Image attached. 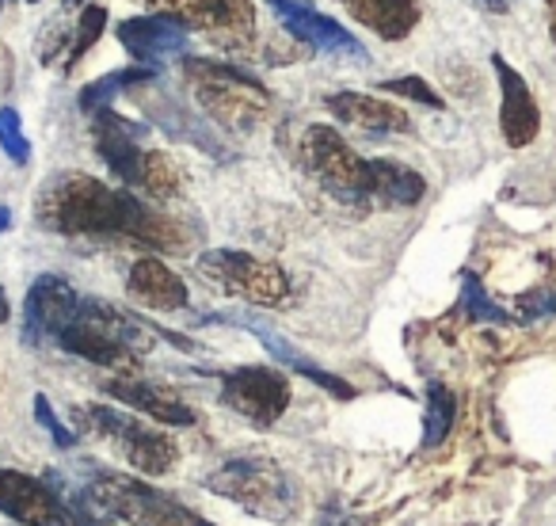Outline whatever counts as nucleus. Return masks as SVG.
Here are the masks:
<instances>
[{"mask_svg": "<svg viewBox=\"0 0 556 526\" xmlns=\"http://www.w3.org/2000/svg\"><path fill=\"white\" fill-rule=\"evenodd\" d=\"M548 9H553L548 12V32H553V42H556V0H548Z\"/></svg>", "mask_w": 556, "mask_h": 526, "instance_id": "obj_31", "label": "nucleus"}, {"mask_svg": "<svg viewBox=\"0 0 556 526\" xmlns=\"http://www.w3.org/2000/svg\"><path fill=\"white\" fill-rule=\"evenodd\" d=\"M138 187L146 195H153V199H172L179 191V168L164 153H146Z\"/></svg>", "mask_w": 556, "mask_h": 526, "instance_id": "obj_24", "label": "nucleus"}, {"mask_svg": "<svg viewBox=\"0 0 556 526\" xmlns=\"http://www.w3.org/2000/svg\"><path fill=\"white\" fill-rule=\"evenodd\" d=\"M27 4H39V0H27Z\"/></svg>", "mask_w": 556, "mask_h": 526, "instance_id": "obj_35", "label": "nucleus"}, {"mask_svg": "<svg viewBox=\"0 0 556 526\" xmlns=\"http://www.w3.org/2000/svg\"><path fill=\"white\" fill-rule=\"evenodd\" d=\"M328 111H332L340 123L358 126V130H370V134H401V130H408V115H404L396 103L378 100V96L336 92L332 100H328Z\"/></svg>", "mask_w": 556, "mask_h": 526, "instance_id": "obj_17", "label": "nucleus"}, {"mask_svg": "<svg viewBox=\"0 0 556 526\" xmlns=\"http://www.w3.org/2000/svg\"><path fill=\"white\" fill-rule=\"evenodd\" d=\"M77 419L85 431L100 435L108 439L134 469L149 473V477H161L176 465L179 450L168 435H161L156 427H146L138 424L134 416H123L118 409H103V404H80L77 409Z\"/></svg>", "mask_w": 556, "mask_h": 526, "instance_id": "obj_3", "label": "nucleus"}, {"mask_svg": "<svg viewBox=\"0 0 556 526\" xmlns=\"http://www.w3.org/2000/svg\"><path fill=\"white\" fill-rule=\"evenodd\" d=\"M103 27H108V9H100V4H88V9L80 12V24H77V32H73V39H70V50L62 54V70H73V65H77L80 58L92 50V42H100Z\"/></svg>", "mask_w": 556, "mask_h": 526, "instance_id": "obj_23", "label": "nucleus"}, {"mask_svg": "<svg viewBox=\"0 0 556 526\" xmlns=\"http://www.w3.org/2000/svg\"><path fill=\"white\" fill-rule=\"evenodd\" d=\"M255 336H260L263 343H267V351L275 359H282V363L290 366V371H298V374H305L309 381H317L325 393H332V397H340V401H351L355 397V389L348 386L343 378H336L332 371H325V366H317L313 359H305L302 351H294L290 348V340H282V336H275V333H267V328H252Z\"/></svg>", "mask_w": 556, "mask_h": 526, "instance_id": "obj_20", "label": "nucleus"}, {"mask_svg": "<svg viewBox=\"0 0 556 526\" xmlns=\"http://www.w3.org/2000/svg\"><path fill=\"white\" fill-rule=\"evenodd\" d=\"M179 12V24H191L206 35H222L225 47L252 32V0H164Z\"/></svg>", "mask_w": 556, "mask_h": 526, "instance_id": "obj_14", "label": "nucleus"}, {"mask_svg": "<svg viewBox=\"0 0 556 526\" xmlns=\"http://www.w3.org/2000/svg\"><path fill=\"white\" fill-rule=\"evenodd\" d=\"M488 9H495V12H507V0H484Z\"/></svg>", "mask_w": 556, "mask_h": 526, "instance_id": "obj_33", "label": "nucleus"}, {"mask_svg": "<svg viewBox=\"0 0 556 526\" xmlns=\"http://www.w3.org/2000/svg\"><path fill=\"white\" fill-rule=\"evenodd\" d=\"M199 272L206 275V279H214L222 290H229V295L244 298V302H252V305L275 310V305L290 302L287 272L267 260H255V255L217 248V252L199 255Z\"/></svg>", "mask_w": 556, "mask_h": 526, "instance_id": "obj_6", "label": "nucleus"}, {"mask_svg": "<svg viewBox=\"0 0 556 526\" xmlns=\"http://www.w3.org/2000/svg\"><path fill=\"white\" fill-rule=\"evenodd\" d=\"M35 419H39V424L47 427L50 435H54L58 447H77V435H73L70 427H65L62 419L54 416V409H50V401H47V397H42V393L35 397Z\"/></svg>", "mask_w": 556, "mask_h": 526, "instance_id": "obj_28", "label": "nucleus"}, {"mask_svg": "<svg viewBox=\"0 0 556 526\" xmlns=\"http://www.w3.org/2000/svg\"><path fill=\"white\" fill-rule=\"evenodd\" d=\"M0 9H4V0H0Z\"/></svg>", "mask_w": 556, "mask_h": 526, "instance_id": "obj_36", "label": "nucleus"}, {"mask_svg": "<svg viewBox=\"0 0 556 526\" xmlns=\"http://www.w3.org/2000/svg\"><path fill=\"white\" fill-rule=\"evenodd\" d=\"M462 305L472 321H484V325H507V313L488 298V290L480 287V279L472 272H462Z\"/></svg>", "mask_w": 556, "mask_h": 526, "instance_id": "obj_25", "label": "nucleus"}, {"mask_svg": "<svg viewBox=\"0 0 556 526\" xmlns=\"http://www.w3.org/2000/svg\"><path fill=\"white\" fill-rule=\"evenodd\" d=\"M0 149H4V156H9L12 164L31 161V141H27L16 108H0Z\"/></svg>", "mask_w": 556, "mask_h": 526, "instance_id": "obj_26", "label": "nucleus"}, {"mask_svg": "<svg viewBox=\"0 0 556 526\" xmlns=\"http://www.w3.org/2000/svg\"><path fill=\"white\" fill-rule=\"evenodd\" d=\"M108 393L115 401H123L126 409H138L146 416L161 419V424H172V427H187L194 424V412L187 409L179 397H172L168 389L153 386L146 378H134V374H123V378H111L108 381Z\"/></svg>", "mask_w": 556, "mask_h": 526, "instance_id": "obj_16", "label": "nucleus"}, {"mask_svg": "<svg viewBox=\"0 0 556 526\" xmlns=\"http://www.w3.org/2000/svg\"><path fill=\"white\" fill-rule=\"evenodd\" d=\"M206 488L225 496V500L240 503L252 515L267 518V523H282L298 508L294 480L270 458H232L214 477H206Z\"/></svg>", "mask_w": 556, "mask_h": 526, "instance_id": "obj_2", "label": "nucleus"}, {"mask_svg": "<svg viewBox=\"0 0 556 526\" xmlns=\"http://www.w3.org/2000/svg\"><path fill=\"white\" fill-rule=\"evenodd\" d=\"M457 419V397L450 393L442 381H427V427H424V447H439Z\"/></svg>", "mask_w": 556, "mask_h": 526, "instance_id": "obj_22", "label": "nucleus"}, {"mask_svg": "<svg viewBox=\"0 0 556 526\" xmlns=\"http://www.w3.org/2000/svg\"><path fill=\"white\" fill-rule=\"evenodd\" d=\"M518 313L522 321H538V317H553L556 313V290L553 287H538L518 302Z\"/></svg>", "mask_w": 556, "mask_h": 526, "instance_id": "obj_29", "label": "nucleus"}, {"mask_svg": "<svg viewBox=\"0 0 556 526\" xmlns=\"http://www.w3.org/2000/svg\"><path fill=\"white\" fill-rule=\"evenodd\" d=\"M126 287H130V295L138 298L141 305H149V310H161V313L187 310V302H191L184 279H179V275L172 272L164 260H156V255H146V260L134 263Z\"/></svg>", "mask_w": 556, "mask_h": 526, "instance_id": "obj_15", "label": "nucleus"}, {"mask_svg": "<svg viewBox=\"0 0 556 526\" xmlns=\"http://www.w3.org/2000/svg\"><path fill=\"white\" fill-rule=\"evenodd\" d=\"M381 88L386 92H393V96H401V100H412V103H424V108H446L442 103V96L434 92L431 85H427L424 77H416V73H408V77H389V80H381Z\"/></svg>", "mask_w": 556, "mask_h": 526, "instance_id": "obj_27", "label": "nucleus"}, {"mask_svg": "<svg viewBox=\"0 0 556 526\" xmlns=\"http://www.w3.org/2000/svg\"><path fill=\"white\" fill-rule=\"evenodd\" d=\"M9 229H12V210L0 206V233H9Z\"/></svg>", "mask_w": 556, "mask_h": 526, "instance_id": "obj_30", "label": "nucleus"}, {"mask_svg": "<svg viewBox=\"0 0 556 526\" xmlns=\"http://www.w3.org/2000/svg\"><path fill=\"white\" fill-rule=\"evenodd\" d=\"M80 298L73 295V287L58 275H42L31 283L24 302V343H42L54 340L77 313Z\"/></svg>", "mask_w": 556, "mask_h": 526, "instance_id": "obj_10", "label": "nucleus"}, {"mask_svg": "<svg viewBox=\"0 0 556 526\" xmlns=\"http://www.w3.org/2000/svg\"><path fill=\"white\" fill-rule=\"evenodd\" d=\"M427 195L419 172L396 161H370V206H416Z\"/></svg>", "mask_w": 556, "mask_h": 526, "instance_id": "obj_18", "label": "nucleus"}, {"mask_svg": "<svg viewBox=\"0 0 556 526\" xmlns=\"http://www.w3.org/2000/svg\"><path fill=\"white\" fill-rule=\"evenodd\" d=\"M492 70H495V77H500V92H503V111H500L503 138L515 149L530 146L541 130V111H538V103H533L530 85H526L522 73L503 54H492Z\"/></svg>", "mask_w": 556, "mask_h": 526, "instance_id": "obj_12", "label": "nucleus"}, {"mask_svg": "<svg viewBox=\"0 0 556 526\" xmlns=\"http://www.w3.org/2000/svg\"><path fill=\"white\" fill-rule=\"evenodd\" d=\"M153 77H156V70H149V65H130V70L108 73L103 80H96V85H88L85 92H80V108H85L88 115H100V111L111 108V100H115L123 88L146 85V80H153Z\"/></svg>", "mask_w": 556, "mask_h": 526, "instance_id": "obj_21", "label": "nucleus"}, {"mask_svg": "<svg viewBox=\"0 0 556 526\" xmlns=\"http://www.w3.org/2000/svg\"><path fill=\"white\" fill-rule=\"evenodd\" d=\"M302 161L336 199L370 206V161H363L332 126H309L305 130Z\"/></svg>", "mask_w": 556, "mask_h": 526, "instance_id": "obj_5", "label": "nucleus"}, {"mask_svg": "<svg viewBox=\"0 0 556 526\" xmlns=\"http://www.w3.org/2000/svg\"><path fill=\"white\" fill-rule=\"evenodd\" d=\"M0 511L24 526H85L42 480L20 469H0Z\"/></svg>", "mask_w": 556, "mask_h": 526, "instance_id": "obj_8", "label": "nucleus"}, {"mask_svg": "<svg viewBox=\"0 0 556 526\" xmlns=\"http://www.w3.org/2000/svg\"><path fill=\"white\" fill-rule=\"evenodd\" d=\"M96 149H100V156L108 161V168L115 172L123 184L138 187L141 179V164H146V149L138 146L141 141V126L138 123H126L123 115H115V111H100L96 115Z\"/></svg>", "mask_w": 556, "mask_h": 526, "instance_id": "obj_13", "label": "nucleus"}, {"mask_svg": "<svg viewBox=\"0 0 556 526\" xmlns=\"http://www.w3.org/2000/svg\"><path fill=\"white\" fill-rule=\"evenodd\" d=\"M39 222L54 233H126L134 240H146L164 252H176L187 245L184 229L156 214L138 195L111 191L108 184L92 176H58L42 187Z\"/></svg>", "mask_w": 556, "mask_h": 526, "instance_id": "obj_1", "label": "nucleus"}, {"mask_svg": "<svg viewBox=\"0 0 556 526\" xmlns=\"http://www.w3.org/2000/svg\"><path fill=\"white\" fill-rule=\"evenodd\" d=\"M184 73L194 80L199 100L229 126H252L267 111V88L232 65L210 58H184Z\"/></svg>", "mask_w": 556, "mask_h": 526, "instance_id": "obj_4", "label": "nucleus"}, {"mask_svg": "<svg viewBox=\"0 0 556 526\" xmlns=\"http://www.w3.org/2000/svg\"><path fill=\"white\" fill-rule=\"evenodd\" d=\"M77 4H80V0H65V4H62V12H65V9H77Z\"/></svg>", "mask_w": 556, "mask_h": 526, "instance_id": "obj_34", "label": "nucleus"}, {"mask_svg": "<svg viewBox=\"0 0 556 526\" xmlns=\"http://www.w3.org/2000/svg\"><path fill=\"white\" fill-rule=\"evenodd\" d=\"M222 401L255 427H270L290 404V378L270 366H240L225 374Z\"/></svg>", "mask_w": 556, "mask_h": 526, "instance_id": "obj_7", "label": "nucleus"}, {"mask_svg": "<svg viewBox=\"0 0 556 526\" xmlns=\"http://www.w3.org/2000/svg\"><path fill=\"white\" fill-rule=\"evenodd\" d=\"M267 4L275 9V16L282 20V27H287L298 42H305L309 50H317V54L355 58V62H363L366 58V50L358 47L355 35H351L348 27L336 24V20L320 16L309 0H267Z\"/></svg>", "mask_w": 556, "mask_h": 526, "instance_id": "obj_9", "label": "nucleus"}, {"mask_svg": "<svg viewBox=\"0 0 556 526\" xmlns=\"http://www.w3.org/2000/svg\"><path fill=\"white\" fill-rule=\"evenodd\" d=\"M118 42L138 58V65L161 70L168 58H176L187 47V27L176 16L164 12H149V16H134L118 24Z\"/></svg>", "mask_w": 556, "mask_h": 526, "instance_id": "obj_11", "label": "nucleus"}, {"mask_svg": "<svg viewBox=\"0 0 556 526\" xmlns=\"http://www.w3.org/2000/svg\"><path fill=\"white\" fill-rule=\"evenodd\" d=\"M0 321H9V295H4V287H0Z\"/></svg>", "mask_w": 556, "mask_h": 526, "instance_id": "obj_32", "label": "nucleus"}, {"mask_svg": "<svg viewBox=\"0 0 556 526\" xmlns=\"http://www.w3.org/2000/svg\"><path fill=\"white\" fill-rule=\"evenodd\" d=\"M348 4L358 24L378 32L381 39H404L419 20L416 0H348Z\"/></svg>", "mask_w": 556, "mask_h": 526, "instance_id": "obj_19", "label": "nucleus"}]
</instances>
